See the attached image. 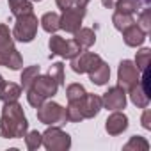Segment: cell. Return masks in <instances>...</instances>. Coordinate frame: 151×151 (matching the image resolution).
Returning a JSON list of instances; mask_svg holds the SVG:
<instances>
[{
	"instance_id": "6da1fadb",
	"label": "cell",
	"mask_w": 151,
	"mask_h": 151,
	"mask_svg": "<svg viewBox=\"0 0 151 151\" xmlns=\"http://www.w3.org/2000/svg\"><path fill=\"white\" fill-rule=\"evenodd\" d=\"M29 130V121L23 114V107L18 101L4 103L0 116V137L4 139H23Z\"/></svg>"
},
{
	"instance_id": "7a4b0ae2",
	"label": "cell",
	"mask_w": 151,
	"mask_h": 151,
	"mask_svg": "<svg viewBox=\"0 0 151 151\" xmlns=\"http://www.w3.org/2000/svg\"><path fill=\"white\" fill-rule=\"evenodd\" d=\"M0 66H6L11 69H20L23 66L22 55L14 48L13 32L4 23H0Z\"/></svg>"
},
{
	"instance_id": "3957f363",
	"label": "cell",
	"mask_w": 151,
	"mask_h": 151,
	"mask_svg": "<svg viewBox=\"0 0 151 151\" xmlns=\"http://www.w3.org/2000/svg\"><path fill=\"white\" fill-rule=\"evenodd\" d=\"M37 25H39V22H37V16L34 13L16 16V23H14V29H13V37L20 43H30L37 34Z\"/></svg>"
},
{
	"instance_id": "277c9868",
	"label": "cell",
	"mask_w": 151,
	"mask_h": 151,
	"mask_svg": "<svg viewBox=\"0 0 151 151\" xmlns=\"http://www.w3.org/2000/svg\"><path fill=\"white\" fill-rule=\"evenodd\" d=\"M37 119L48 126H62L66 124V110L55 101H45L37 107Z\"/></svg>"
},
{
	"instance_id": "5b68a950",
	"label": "cell",
	"mask_w": 151,
	"mask_h": 151,
	"mask_svg": "<svg viewBox=\"0 0 151 151\" xmlns=\"http://www.w3.org/2000/svg\"><path fill=\"white\" fill-rule=\"evenodd\" d=\"M43 135V146L48 151H66L71 147V137L60 126H50Z\"/></svg>"
},
{
	"instance_id": "8992f818",
	"label": "cell",
	"mask_w": 151,
	"mask_h": 151,
	"mask_svg": "<svg viewBox=\"0 0 151 151\" xmlns=\"http://www.w3.org/2000/svg\"><path fill=\"white\" fill-rule=\"evenodd\" d=\"M139 80H140V71L137 69L135 62L128 59L121 60L117 68V86L123 87L124 91H130L132 87L139 86Z\"/></svg>"
},
{
	"instance_id": "52a82bcc",
	"label": "cell",
	"mask_w": 151,
	"mask_h": 151,
	"mask_svg": "<svg viewBox=\"0 0 151 151\" xmlns=\"http://www.w3.org/2000/svg\"><path fill=\"white\" fill-rule=\"evenodd\" d=\"M48 46L52 55H59L62 59H73L75 55H78L82 52V48L75 39H64L60 36H52L48 41Z\"/></svg>"
},
{
	"instance_id": "ba28073f",
	"label": "cell",
	"mask_w": 151,
	"mask_h": 151,
	"mask_svg": "<svg viewBox=\"0 0 151 151\" xmlns=\"http://www.w3.org/2000/svg\"><path fill=\"white\" fill-rule=\"evenodd\" d=\"M86 16V9L82 7H77V6H71L68 9L62 11V16L59 20V25L62 30L69 32V34H75L80 27H82V20Z\"/></svg>"
},
{
	"instance_id": "9c48e42d",
	"label": "cell",
	"mask_w": 151,
	"mask_h": 151,
	"mask_svg": "<svg viewBox=\"0 0 151 151\" xmlns=\"http://www.w3.org/2000/svg\"><path fill=\"white\" fill-rule=\"evenodd\" d=\"M68 103H75L77 109L80 110L82 117L84 119H91V117H96L100 114V110L103 109V103H101V98L98 94H89L86 93L80 100L77 101H68Z\"/></svg>"
},
{
	"instance_id": "30bf717a",
	"label": "cell",
	"mask_w": 151,
	"mask_h": 151,
	"mask_svg": "<svg viewBox=\"0 0 151 151\" xmlns=\"http://www.w3.org/2000/svg\"><path fill=\"white\" fill-rule=\"evenodd\" d=\"M101 60V57L98 53H93V52H80L78 55H75L71 59V69L75 73H89L98 62Z\"/></svg>"
},
{
	"instance_id": "8fae6325",
	"label": "cell",
	"mask_w": 151,
	"mask_h": 151,
	"mask_svg": "<svg viewBox=\"0 0 151 151\" xmlns=\"http://www.w3.org/2000/svg\"><path fill=\"white\" fill-rule=\"evenodd\" d=\"M101 103H103V107L109 109V110H123V109L126 107V91H124L123 87H119V86L110 87V89L103 94Z\"/></svg>"
},
{
	"instance_id": "7c38bea8",
	"label": "cell",
	"mask_w": 151,
	"mask_h": 151,
	"mask_svg": "<svg viewBox=\"0 0 151 151\" xmlns=\"http://www.w3.org/2000/svg\"><path fill=\"white\" fill-rule=\"evenodd\" d=\"M29 89H34L36 93H39L45 100L53 98L59 91V84L50 77V75H37L36 80L32 82V86Z\"/></svg>"
},
{
	"instance_id": "4fadbf2b",
	"label": "cell",
	"mask_w": 151,
	"mask_h": 151,
	"mask_svg": "<svg viewBox=\"0 0 151 151\" xmlns=\"http://www.w3.org/2000/svg\"><path fill=\"white\" fill-rule=\"evenodd\" d=\"M126 128H128V117L119 110H114V114H110L105 121V130L109 135H121Z\"/></svg>"
},
{
	"instance_id": "5bb4252c",
	"label": "cell",
	"mask_w": 151,
	"mask_h": 151,
	"mask_svg": "<svg viewBox=\"0 0 151 151\" xmlns=\"http://www.w3.org/2000/svg\"><path fill=\"white\" fill-rule=\"evenodd\" d=\"M87 75H89V80H91L93 84H96V86H105V84L109 82V78H110V68H109V64H107L105 60H100Z\"/></svg>"
},
{
	"instance_id": "9a60e30c",
	"label": "cell",
	"mask_w": 151,
	"mask_h": 151,
	"mask_svg": "<svg viewBox=\"0 0 151 151\" xmlns=\"http://www.w3.org/2000/svg\"><path fill=\"white\" fill-rule=\"evenodd\" d=\"M123 39L128 46H140L146 41V32H142L139 29V25H130L128 29L123 30Z\"/></svg>"
},
{
	"instance_id": "2e32d148",
	"label": "cell",
	"mask_w": 151,
	"mask_h": 151,
	"mask_svg": "<svg viewBox=\"0 0 151 151\" xmlns=\"http://www.w3.org/2000/svg\"><path fill=\"white\" fill-rule=\"evenodd\" d=\"M73 39L78 43V46H80L82 50H87V48H91V46L96 43V34H94L93 29L80 27L77 32H75V37H73Z\"/></svg>"
},
{
	"instance_id": "e0dca14e",
	"label": "cell",
	"mask_w": 151,
	"mask_h": 151,
	"mask_svg": "<svg viewBox=\"0 0 151 151\" xmlns=\"http://www.w3.org/2000/svg\"><path fill=\"white\" fill-rule=\"evenodd\" d=\"M22 96V87L14 82H4L0 86V100L4 103L7 101H18V98Z\"/></svg>"
},
{
	"instance_id": "ac0fdd59",
	"label": "cell",
	"mask_w": 151,
	"mask_h": 151,
	"mask_svg": "<svg viewBox=\"0 0 151 151\" xmlns=\"http://www.w3.org/2000/svg\"><path fill=\"white\" fill-rule=\"evenodd\" d=\"M128 93H130V100H132V103H133L135 107H139V109H146V107L149 105V94L144 93V89L140 87V84L135 86V87H132Z\"/></svg>"
},
{
	"instance_id": "d6986e66",
	"label": "cell",
	"mask_w": 151,
	"mask_h": 151,
	"mask_svg": "<svg viewBox=\"0 0 151 151\" xmlns=\"http://www.w3.org/2000/svg\"><path fill=\"white\" fill-rule=\"evenodd\" d=\"M59 20H60V16H59L57 13H46V14H43V18H41L39 23H41L43 30H46L48 34H55V32L60 29Z\"/></svg>"
},
{
	"instance_id": "ffe728a7",
	"label": "cell",
	"mask_w": 151,
	"mask_h": 151,
	"mask_svg": "<svg viewBox=\"0 0 151 151\" xmlns=\"http://www.w3.org/2000/svg\"><path fill=\"white\" fill-rule=\"evenodd\" d=\"M9 9H11V13L14 16L34 13V7H32L30 0H9Z\"/></svg>"
},
{
	"instance_id": "44dd1931",
	"label": "cell",
	"mask_w": 151,
	"mask_h": 151,
	"mask_svg": "<svg viewBox=\"0 0 151 151\" xmlns=\"http://www.w3.org/2000/svg\"><path fill=\"white\" fill-rule=\"evenodd\" d=\"M140 6H142L140 0H117L114 9L119 13H124V14H133L140 9Z\"/></svg>"
},
{
	"instance_id": "7402d4cb",
	"label": "cell",
	"mask_w": 151,
	"mask_h": 151,
	"mask_svg": "<svg viewBox=\"0 0 151 151\" xmlns=\"http://www.w3.org/2000/svg\"><path fill=\"white\" fill-rule=\"evenodd\" d=\"M39 75V66H29V68H25L23 71H22V89L23 91H27L30 86H32V82L36 80V77Z\"/></svg>"
},
{
	"instance_id": "603a6c76",
	"label": "cell",
	"mask_w": 151,
	"mask_h": 151,
	"mask_svg": "<svg viewBox=\"0 0 151 151\" xmlns=\"http://www.w3.org/2000/svg\"><path fill=\"white\" fill-rule=\"evenodd\" d=\"M112 23H114V27H116L119 32H123L124 29H128L130 25H133V23H135V20H133V16H132V14H124V13L116 11V13H114V16H112Z\"/></svg>"
},
{
	"instance_id": "cb8c5ba5",
	"label": "cell",
	"mask_w": 151,
	"mask_h": 151,
	"mask_svg": "<svg viewBox=\"0 0 151 151\" xmlns=\"http://www.w3.org/2000/svg\"><path fill=\"white\" fill-rule=\"evenodd\" d=\"M123 149H124V151H147V149H149V142H147L144 137H140V135H133V137L123 146Z\"/></svg>"
},
{
	"instance_id": "d4e9b609",
	"label": "cell",
	"mask_w": 151,
	"mask_h": 151,
	"mask_svg": "<svg viewBox=\"0 0 151 151\" xmlns=\"http://www.w3.org/2000/svg\"><path fill=\"white\" fill-rule=\"evenodd\" d=\"M25 144H27V149L36 151L37 147L43 146V135H41L37 130L29 132V133H25Z\"/></svg>"
},
{
	"instance_id": "484cf974",
	"label": "cell",
	"mask_w": 151,
	"mask_h": 151,
	"mask_svg": "<svg viewBox=\"0 0 151 151\" xmlns=\"http://www.w3.org/2000/svg\"><path fill=\"white\" fill-rule=\"evenodd\" d=\"M149 59H151V50L149 48H142L140 52H137V57H135V66L137 69L142 73L144 69H147L149 66Z\"/></svg>"
},
{
	"instance_id": "4316f807",
	"label": "cell",
	"mask_w": 151,
	"mask_h": 151,
	"mask_svg": "<svg viewBox=\"0 0 151 151\" xmlns=\"http://www.w3.org/2000/svg\"><path fill=\"white\" fill-rule=\"evenodd\" d=\"M84 94H86V89H84L82 84H69L68 89H66L68 101H77V100H80Z\"/></svg>"
},
{
	"instance_id": "83f0119b",
	"label": "cell",
	"mask_w": 151,
	"mask_h": 151,
	"mask_svg": "<svg viewBox=\"0 0 151 151\" xmlns=\"http://www.w3.org/2000/svg\"><path fill=\"white\" fill-rule=\"evenodd\" d=\"M48 75H50V77H52L59 86H62V84H64V64H62V62H55V64H52Z\"/></svg>"
},
{
	"instance_id": "f1b7e54d",
	"label": "cell",
	"mask_w": 151,
	"mask_h": 151,
	"mask_svg": "<svg viewBox=\"0 0 151 151\" xmlns=\"http://www.w3.org/2000/svg\"><path fill=\"white\" fill-rule=\"evenodd\" d=\"M137 25H139V29H140L142 32H146V34L151 30V9H144V11H140Z\"/></svg>"
},
{
	"instance_id": "f546056e",
	"label": "cell",
	"mask_w": 151,
	"mask_h": 151,
	"mask_svg": "<svg viewBox=\"0 0 151 151\" xmlns=\"http://www.w3.org/2000/svg\"><path fill=\"white\" fill-rule=\"evenodd\" d=\"M64 110H66V121H69V123H78V121L84 119L82 114H80V110L77 109L75 103H68V107Z\"/></svg>"
},
{
	"instance_id": "4dcf8cb0",
	"label": "cell",
	"mask_w": 151,
	"mask_h": 151,
	"mask_svg": "<svg viewBox=\"0 0 151 151\" xmlns=\"http://www.w3.org/2000/svg\"><path fill=\"white\" fill-rule=\"evenodd\" d=\"M27 101H29L34 109H37V107H41L46 100H45L39 93H36L34 89H27Z\"/></svg>"
},
{
	"instance_id": "1f68e13d",
	"label": "cell",
	"mask_w": 151,
	"mask_h": 151,
	"mask_svg": "<svg viewBox=\"0 0 151 151\" xmlns=\"http://www.w3.org/2000/svg\"><path fill=\"white\" fill-rule=\"evenodd\" d=\"M140 123H142V128H146V130H151V110L146 107V110H144V114H142V117H140Z\"/></svg>"
},
{
	"instance_id": "d6a6232c",
	"label": "cell",
	"mask_w": 151,
	"mask_h": 151,
	"mask_svg": "<svg viewBox=\"0 0 151 151\" xmlns=\"http://www.w3.org/2000/svg\"><path fill=\"white\" fill-rule=\"evenodd\" d=\"M55 2H57V6H59V9H68V7H71L73 6V2H75V0H55Z\"/></svg>"
},
{
	"instance_id": "836d02e7",
	"label": "cell",
	"mask_w": 151,
	"mask_h": 151,
	"mask_svg": "<svg viewBox=\"0 0 151 151\" xmlns=\"http://www.w3.org/2000/svg\"><path fill=\"white\" fill-rule=\"evenodd\" d=\"M87 4H89V0H75L73 2V6L82 7V9H87Z\"/></svg>"
},
{
	"instance_id": "e575fe53",
	"label": "cell",
	"mask_w": 151,
	"mask_h": 151,
	"mask_svg": "<svg viewBox=\"0 0 151 151\" xmlns=\"http://www.w3.org/2000/svg\"><path fill=\"white\" fill-rule=\"evenodd\" d=\"M116 2H117V0H101V4H103V6H105L107 9H114Z\"/></svg>"
},
{
	"instance_id": "d590c367",
	"label": "cell",
	"mask_w": 151,
	"mask_h": 151,
	"mask_svg": "<svg viewBox=\"0 0 151 151\" xmlns=\"http://www.w3.org/2000/svg\"><path fill=\"white\" fill-rule=\"evenodd\" d=\"M142 4H151V0H140Z\"/></svg>"
},
{
	"instance_id": "8d00e7d4",
	"label": "cell",
	"mask_w": 151,
	"mask_h": 151,
	"mask_svg": "<svg viewBox=\"0 0 151 151\" xmlns=\"http://www.w3.org/2000/svg\"><path fill=\"white\" fill-rule=\"evenodd\" d=\"M4 84V78H2V75H0V86H2Z\"/></svg>"
},
{
	"instance_id": "74e56055",
	"label": "cell",
	"mask_w": 151,
	"mask_h": 151,
	"mask_svg": "<svg viewBox=\"0 0 151 151\" xmlns=\"http://www.w3.org/2000/svg\"><path fill=\"white\" fill-rule=\"evenodd\" d=\"M32 2H41V0H32Z\"/></svg>"
}]
</instances>
